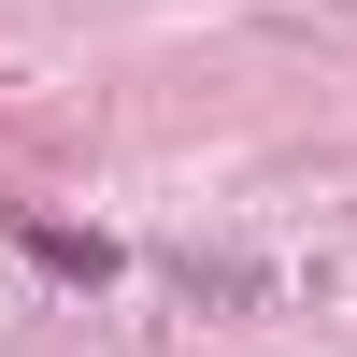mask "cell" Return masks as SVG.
Returning <instances> with one entry per match:
<instances>
[{
    "label": "cell",
    "mask_w": 357,
    "mask_h": 357,
    "mask_svg": "<svg viewBox=\"0 0 357 357\" xmlns=\"http://www.w3.org/2000/svg\"><path fill=\"white\" fill-rule=\"evenodd\" d=\"M15 243H29V257H43V272H57V286H114V243H100V229H57V215H29V229H15Z\"/></svg>",
    "instance_id": "1"
},
{
    "label": "cell",
    "mask_w": 357,
    "mask_h": 357,
    "mask_svg": "<svg viewBox=\"0 0 357 357\" xmlns=\"http://www.w3.org/2000/svg\"><path fill=\"white\" fill-rule=\"evenodd\" d=\"M172 286L186 301H272V272H243V257H172Z\"/></svg>",
    "instance_id": "2"
}]
</instances>
